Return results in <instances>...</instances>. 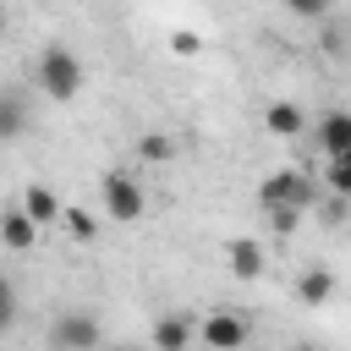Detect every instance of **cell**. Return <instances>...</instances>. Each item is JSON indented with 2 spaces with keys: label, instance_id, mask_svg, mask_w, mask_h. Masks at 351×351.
<instances>
[{
  "label": "cell",
  "instance_id": "8fae6325",
  "mask_svg": "<svg viewBox=\"0 0 351 351\" xmlns=\"http://www.w3.org/2000/svg\"><path fill=\"white\" fill-rule=\"evenodd\" d=\"M225 258H230V274H236V280H258V274H263V247H258L252 236H236V241L225 247Z\"/></svg>",
  "mask_w": 351,
  "mask_h": 351
},
{
  "label": "cell",
  "instance_id": "8992f818",
  "mask_svg": "<svg viewBox=\"0 0 351 351\" xmlns=\"http://www.w3.org/2000/svg\"><path fill=\"white\" fill-rule=\"evenodd\" d=\"M148 346L154 351H192V324L181 313H159L154 329H148Z\"/></svg>",
  "mask_w": 351,
  "mask_h": 351
},
{
  "label": "cell",
  "instance_id": "9c48e42d",
  "mask_svg": "<svg viewBox=\"0 0 351 351\" xmlns=\"http://www.w3.org/2000/svg\"><path fill=\"white\" fill-rule=\"evenodd\" d=\"M313 132H318L324 154H329V159H340V154L351 148V110H329V115H324V121H318Z\"/></svg>",
  "mask_w": 351,
  "mask_h": 351
},
{
  "label": "cell",
  "instance_id": "6da1fadb",
  "mask_svg": "<svg viewBox=\"0 0 351 351\" xmlns=\"http://www.w3.org/2000/svg\"><path fill=\"white\" fill-rule=\"evenodd\" d=\"M38 88L55 99V104H71L77 93H82V82H88V71H82V60L66 49V44H44V55H38Z\"/></svg>",
  "mask_w": 351,
  "mask_h": 351
},
{
  "label": "cell",
  "instance_id": "30bf717a",
  "mask_svg": "<svg viewBox=\"0 0 351 351\" xmlns=\"http://www.w3.org/2000/svg\"><path fill=\"white\" fill-rule=\"evenodd\" d=\"M263 132H274V137H302V132H307V115H302V104H291V99L269 104V110H263Z\"/></svg>",
  "mask_w": 351,
  "mask_h": 351
},
{
  "label": "cell",
  "instance_id": "ac0fdd59",
  "mask_svg": "<svg viewBox=\"0 0 351 351\" xmlns=\"http://www.w3.org/2000/svg\"><path fill=\"white\" fill-rule=\"evenodd\" d=\"M285 11H291V16H307V22H318V16H329V0H285Z\"/></svg>",
  "mask_w": 351,
  "mask_h": 351
},
{
  "label": "cell",
  "instance_id": "52a82bcc",
  "mask_svg": "<svg viewBox=\"0 0 351 351\" xmlns=\"http://www.w3.org/2000/svg\"><path fill=\"white\" fill-rule=\"evenodd\" d=\"M38 241V225H33V214L16 203V208H5L0 214V247H11V252H27Z\"/></svg>",
  "mask_w": 351,
  "mask_h": 351
},
{
  "label": "cell",
  "instance_id": "7402d4cb",
  "mask_svg": "<svg viewBox=\"0 0 351 351\" xmlns=\"http://www.w3.org/2000/svg\"><path fill=\"white\" fill-rule=\"evenodd\" d=\"M115 351H132V346H115Z\"/></svg>",
  "mask_w": 351,
  "mask_h": 351
},
{
  "label": "cell",
  "instance_id": "3957f363",
  "mask_svg": "<svg viewBox=\"0 0 351 351\" xmlns=\"http://www.w3.org/2000/svg\"><path fill=\"white\" fill-rule=\"evenodd\" d=\"M143 208H148V203H143L137 176H132V170H104V214L121 219V225H137Z\"/></svg>",
  "mask_w": 351,
  "mask_h": 351
},
{
  "label": "cell",
  "instance_id": "5b68a950",
  "mask_svg": "<svg viewBox=\"0 0 351 351\" xmlns=\"http://www.w3.org/2000/svg\"><path fill=\"white\" fill-rule=\"evenodd\" d=\"M197 340H203L208 351H241V346H247V318H236V313H208V318L197 324Z\"/></svg>",
  "mask_w": 351,
  "mask_h": 351
},
{
  "label": "cell",
  "instance_id": "9a60e30c",
  "mask_svg": "<svg viewBox=\"0 0 351 351\" xmlns=\"http://www.w3.org/2000/svg\"><path fill=\"white\" fill-rule=\"evenodd\" d=\"M137 154H143V159H176V137H165V132H148V137L137 143Z\"/></svg>",
  "mask_w": 351,
  "mask_h": 351
},
{
  "label": "cell",
  "instance_id": "7c38bea8",
  "mask_svg": "<svg viewBox=\"0 0 351 351\" xmlns=\"http://www.w3.org/2000/svg\"><path fill=\"white\" fill-rule=\"evenodd\" d=\"M22 132H27V99L0 88V143H16Z\"/></svg>",
  "mask_w": 351,
  "mask_h": 351
},
{
  "label": "cell",
  "instance_id": "44dd1931",
  "mask_svg": "<svg viewBox=\"0 0 351 351\" xmlns=\"http://www.w3.org/2000/svg\"><path fill=\"white\" fill-rule=\"evenodd\" d=\"M291 351H324V346H291Z\"/></svg>",
  "mask_w": 351,
  "mask_h": 351
},
{
  "label": "cell",
  "instance_id": "5bb4252c",
  "mask_svg": "<svg viewBox=\"0 0 351 351\" xmlns=\"http://www.w3.org/2000/svg\"><path fill=\"white\" fill-rule=\"evenodd\" d=\"M60 225H66V236H71V241H93V236H99V219H93L88 208H66V214H60Z\"/></svg>",
  "mask_w": 351,
  "mask_h": 351
},
{
  "label": "cell",
  "instance_id": "d6986e66",
  "mask_svg": "<svg viewBox=\"0 0 351 351\" xmlns=\"http://www.w3.org/2000/svg\"><path fill=\"white\" fill-rule=\"evenodd\" d=\"M269 219H274V230H280V236H291V230L302 225V208H291V203H285V208H269Z\"/></svg>",
  "mask_w": 351,
  "mask_h": 351
},
{
  "label": "cell",
  "instance_id": "277c9868",
  "mask_svg": "<svg viewBox=\"0 0 351 351\" xmlns=\"http://www.w3.org/2000/svg\"><path fill=\"white\" fill-rule=\"evenodd\" d=\"M49 346L55 351H99L104 346V329H99L93 313H60L49 324Z\"/></svg>",
  "mask_w": 351,
  "mask_h": 351
},
{
  "label": "cell",
  "instance_id": "4fadbf2b",
  "mask_svg": "<svg viewBox=\"0 0 351 351\" xmlns=\"http://www.w3.org/2000/svg\"><path fill=\"white\" fill-rule=\"evenodd\" d=\"M296 296H302L307 307H324V302L335 296V274H329V269H302V280H296Z\"/></svg>",
  "mask_w": 351,
  "mask_h": 351
},
{
  "label": "cell",
  "instance_id": "e0dca14e",
  "mask_svg": "<svg viewBox=\"0 0 351 351\" xmlns=\"http://www.w3.org/2000/svg\"><path fill=\"white\" fill-rule=\"evenodd\" d=\"M197 49H203V38H197L192 27H176V33H170V55H197Z\"/></svg>",
  "mask_w": 351,
  "mask_h": 351
},
{
  "label": "cell",
  "instance_id": "ba28073f",
  "mask_svg": "<svg viewBox=\"0 0 351 351\" xmlns=\"http://www.w3.org/2000/svg\"><path fill=\"white\" fill-rule=\"evenodd\" d=\"M22 208L33 214V225H38V230H44V225H60V214H66V203H60L44 181H33V186L22 192Z\"/></svg>",
  "mask_w": 351,
  "mask_h": 351
},
{
  "label": "cell",
  "instance_id": "2e32d148",
  "mask_svg": "<svg viewBox=\"0 0 351 351\" xmlns=\"http://www.w3.org/2000/svg\"><path fill=\"white\" fill-rule=\"evenodd\" d=\"M324 181H329L335 197H351V165H346V159H329V176H324Z\"/></svg>",
  "mask_w": 351,
  "mask_h": 351
},
{
  "label": "cell",
  "instance_id": "7a4b0ae2",
  "mask_svg": "<svg viewBox=\"0 0 351 351\" xmlns=\"http://www.w3.org/2000/svg\"><path fill=\"white\" fill-rule=\"evenodd\" d=\"M313 197H318V181L307 176V170H274V176H263V186H258V203L263 208H313Z\"/></svg>",
  "mask_w": 351,
  "mask_h": 351
},
{
  "label": "cell",
  "instance_id": "ffe728a7",
  "mask_svg": "<svg viewBox=\"0 0 351 351\" xmlns=\"http://www.w3.org/2000/svg\"><path fill=\"white\" fill-rule=\"evenodd\" d=\"M11 324H16V291H11L5 280H0V335H5Z\"/></svg>",
  "mask_w": 351,
  "mask_h": 351
}]
</instances>
